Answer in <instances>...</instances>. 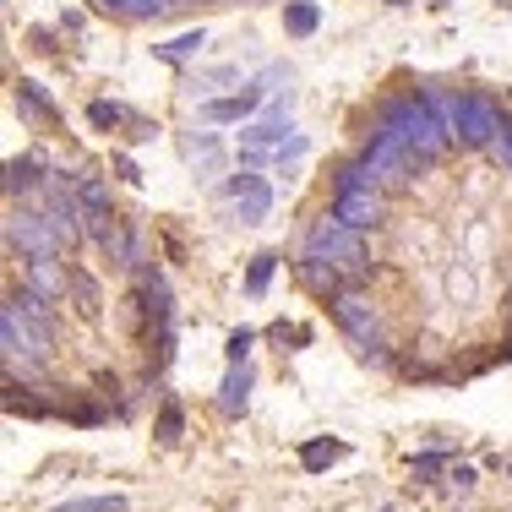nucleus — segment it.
<instances>
[{
  "label": "nucleus",
  "mask_w": 512,
  "mask_h": 512,
  "mask_svg": "<svg viewBox=\"0 0 512 512\" xmlns=\"http://www.w3.org/2000/svg\"><path fill=\"white\" fill-rule=\"evenodd\" d=\"M28 186H39V158H11L6 164V191L17 197V191H28Z\"/></svg>",
  "instance_id": "nucleus-18"
},
{
  "label": "nucleus",
  "mask_w": 512,
  "mask_h": 512,
  "mask_svg": "<svg viewBox=\"0 0 512 512\" xmlns=\"http://www.w3.org/2000/svg\"><path fill=\"white\" fill-rule=\"evenodd\" d=\"M273 267H278V256H256V262H251V273H246V295H262V289L267 284H273Z\"/></svg>",
  "instance_id": "nucleus-23"
},
{
  "label": "nucleus",
  "mask_w": 512,
  "mask_h": 512,
  "mask_svg": "<svg viewBox=\"0 0 512 512\" xmlns=\"http://www.w3.org/2000/svg\"><path fill=\"white\" fill-rule=\"evenodd\" d=\"M66 289H71V300H77L82 316H99V311H104V289H99V278H93V273L66 267Z\"/></svg>",
  "instance_id": "nucleus-10"
},
{
  "label": "nucleus",
  "mask_w": 512,
  "mask_h": 512,
  "mask_svg": "<svg viewBox=\"0 0 512 512\" xmlns=\"http://www.w3.org/2000/svg\"><path fill=\"white\" fill-rule=\"evenodd\" d=\"M0 349H6V371H17L22 365V376H33L44 365V355H50V327L44 322H33L22 306H0Z\"/></svg>",
  "instance_id": "nucleus-2"
},
{
  "label": "nucleus",
  "mask_w": 512,
  "mask_h": 512,
  "mask_svg": "<svg viewBox=\"0 0 512 512\" xmlns=\"http://www.w3.org/2000/svg\"><path fill=\"white\" fill-rule=\"evenodd\" d=\"M316 22H322V11H316L311 0H295V6H284V28L295 33V39H311Z\"/></svg>",
  "instance_id": "nucleus-15"
},
{
  "label": "nucleus",
  "mask_w": 512,
  "mask_h": 512,
  "mask_svg": "<svg viewBox=\"0 0 512 512\" xmlns=\"http://www.w3.org/2000/svg\"><path fill=\"white\" fill-rule=\"evenodd\" d=\"M251 344H256V333H251V327H240V333H229V349H224V355H229V365H246Z\"/></svg>",
  "instance_id": "nucleus-25"
},
{
  "label": "nucleus",
  "mask_w": 512,
  "mask_h": 512,
  "mask_svg": "<svg viewBox=\"0 0 512 512\" xmlns=\"http://www.w3.org/2000/svg\"><path fill=\"white\" fill-rule=\"evenodd\" d=\"M376 131H393L414 164H436L442 148L453 142L442 99H431V93H398V99H387L382 109H376Z\"/></svg>",
  "instance_id": "nucleus-1"
},
{
  "label": "nucleus",
  "mask_w": 512,
  "mask_h": 512,
  "mask_svg": "<svg viewBox=\"0 0 512 512\" xmlns=\"http://www.w3.org/2000/svg\"><path fill=\"white\" fill-rule=\"evenodd\" d=\"M344 458V442H306L300 447V463L306 469H327V463H338Z\"/></svg>",
  "instance_id": "nucleus-20"
},
{
  "label": "nucleus",
  "mask_w": 512,
  "mask_h": 512,
  "mask_svg": "<svg viewBox=\"0 0 512 512\" xmlns=\"http://www.w3.org/2000/svg\"><path fill=\"white\" fill-rule=\"evenodd\" d=\"M327 306H333V322L365 349V360H376V365L387 360V355H382V322H376V306H371V300L355 295V289H338Z\"/></svg>",
  "instance_id": "nucleus-5"
},
{
  "label": "nucleus",
  "mask_w": 512,
  "mask_h": 512,
  "mask_svg": "<svg viewBox=\"0 0 512 512\" xmlns=\"http://www.w3.org/2000/svg\"><path fill=\"white\" fill-rule=\"evenodd\" d=\"M507 474H512V469H507Z\"/></svg>",
  "instance_id": "nucleus-30"
},
{
  "label": "nucleus",
  "mask_w": 512,
  "mask_h": 512,
  "mask_svg": "<svg viewBox=\"0 0 512 512\" xmlns=\"http://www.w3.org/2000/svg\"><path fill=\"white\" fill-rule=\"evenodd\" d=\"M28 289H39V295H60L66 289V267H60V256H33L28 262Z\"/></svg>",
  "instance_id": "nucleus-12"
},
{
  "label": "nucleus",
  "mask_w": 512,
  "mask_h": 512,
  "mask_svg": "<svg viewBox=\"0 0 512 512\" xmlns=\"http://www.w3.org/2000/svg\"><path fill=\"white\" fill-rule=\"evenodd\" d=\"M88 120H93V131H115V126H126V109H120V104H109V99H93L88 104Z\"/></svg>",
  "instance_id": "nucleus-19"
},
{
  "label": "nucleus",
  "mask_w": 512,
  "mask_h": 512,
  "mask_svg": "<svg viewBox=\"0 0 512 512\" xmlns=\"http://www.w3.org/2000/svg\"><path fill=\"white\" fill-rule=\"evenodd\" d=\"M442 463H447V453H420V458H414V480H431Z\"/></svg>",
  "instance_id": "nucleus-27"
},
{
  "label": "nucleus",
  "mask_w": 512,
  "mask_h": 512,
  "mask_svg": "<svg viewBox=\"0 0 512 512\" xmlns=\"http://www.w3.org/2000/svg\"><path fill=\"white\" fill-rule=\"evenodd\" d=\"M6 246L22 251L28 262H33V256H60V251H66L44 213H11L6 218Z\"/></svg>",
  "instance_id": "nucleus-6"
},
{
  "label": "nucleus",
  "mask_w": 512,
  "mask_h": 512,
  "mask_svg": "<svg viewBox=\"0 0 512 512\" xmlns=\"http://www.w3.org/2000/svg\"><path fill=\"white\" fill-rule=\"evenodd\" d=\"M180 431H186V409H180V398H164L153 436H158V442H180Z\"/></svg>",
  "instance_id": "nucleus-17"
},
{
  "label": "nucleus",
  "mask_w": 512,
  "mask_h": 512,
  "mask_svg": "<svg viewBox=\"0 0 512 512\" xmlns=\"http://www.w3.org/2000/svg\"><path fill=\"white\" fill-rule=\"evenodd\" d=\"M109 17H126V22H142V17H158L169 0H99Z\"/></svg>",
  "instance_id": "nucleus-16"
},
{
  "label": "nucleus",
  "mask_w": 512,
  "mask_h": 512,
  "mask_svg": "<svg viewBox=\"0 0 512 512\" xmlns=\"http://www.w3.org/2000/svg\"><path fill=\"white\" fill-rule=\"evenodd\" d=\"M115 175H120V180H142V175H137V164H131V158H115Z\"/></svg>",
  "instance_id": "nucleus-29"
},
{
  "label": "nucleus",
  "mask_w": 512,
  "mask_h": 512,
  "mask_svg": "<svg viewBox=\"0 0 512 512\" xmlns=\"http://www.w3.org/2000/svg\"><path fill=\"white\" fill-rule=\"evenodd\" d=\"M224 191H229V202H235L240 224H262L267 207H273V191H267V180H262V175H251V169L229 175V180H224Z\"/></svg>",
  "instance_id": "nucleus-7"
},
{
  "label": "nucleus",
  "mask_w": 512,
  "mask_h": 512,
  "mask_svg": "<svg viewBox=\"0 0 512 512\" xmlns=\"http://www.w3.org/2000/svg\"><path fill=\"white\" fill-rule=\"evenodd\" d=\"M246 393H251V371H246V365H235V371L224 376V398H218V404H224V414H240V409H246Z\"/></svg>",
  "instance_id": "nucleus-14"
},
{
  "label": "nucleus",
  "mask_w": 512,
  "mask_h": 512,
  "mask_svg": "<svg viewBox=\"0 0 512 512\" xmlns=\"http://www.w3.org/2000/svg\"><path fill=\"white\" fill-rule=\"evenodd\" d=\"M300 278H306L316 295H327V300H333L338 289H344V273H338L333 262H316V256H300Z\"/></svg>",
  "instance_id": "nucleus-13"
},
{
  "label": "nucleus",
  "mask_w": 512,
  "mask_h": 512,
  "mask_svg": "<svg viewBox=\"0 0 512 512\" xmlns=\"http://www.w3.org/2000/svg\"><path fill=\"white\" fill-rule=\"evenodd\" d=\"M300 256H316V262H333L344 278H360V273H365V240H360V229L338 224L333 213H322V218L311 224L306 251H300Z\"/></svg>",
  "instance_id": "nucleus-3"
},
{
  "label": "nucleus",
  "mask_w": 512,
  "mask_h": 512,
  "mask_svg": "<svg viewBox=\"0 0 512 512\" xmlns=\"http://www.w3.org/2000/svg\"><path fill=\"white\" fill-rule=\"evenodd\" d=\"M453 485H458V491H469V485H474V469H469V463H458V469H453Z\"/></svg>",
  "instance_id": "nucleus-28"
},
{
  "label": "nucleus",
  "mask_w": 512,
  "mask_h": 512,
  "mask_svg": "<svg viewBox=\"0 0 512 512\" xmlns=\"http://www.w3.org/2000/svg\"><path fill=\"white\" fill-rule=\"evenodd\" d=\"M327 213H333L338 224H349V229H360V235H365V229L382 218V197H376V186L371 191H338Z\"/></svg>",
  "instance_id": "nucleus-9"
},
{
  "label": "nucleus",
  "mask_w": 512,
  "mask_h": 512,
  "mask_svg": "<svg viewBox=\"0 0 512 512\" xmlns=\"http://www.w3.org/2000/svg\"><path fill=\"white\" fill-rule=\"evenodd\" d=\"M251 109H256V93H240V99H213L207 115L213 120H240V115H251Z\"/></svg>",
  "instance_id": "nucleus-22"
},
{
  "label": "nucleus",
  "mask_w": 512,
  "mask_h": 512,
  "mask_svg": "<svg viewBox=\"0 0 512 512\" xmlns=\"http://www.w3.org/2000/svg\"><path fill=\"white\" fill-rule=\"evenodd\" d=\"M44 218H50V229L60 235V246H71V240L82 235V197H71L66 180H55L50 197H44Z\"/></svg>",
  "instance_id": "nucleus-8"
},
{
  "label": "nucleus",
  "mask_w": 512,
  "mask_h": 512,
  "mask_svg": "<svg viewBox=\"0 0 512 512\" xmlns=\"http://www.w3.org/2000/svg\"><path fill=\"white\" fill-rule=\"evenodd\" d=\"M491 153H496V164H502V169H512V120H502V131H496Z\"/></svg>",
  "instance_id": "nucleus-26"
},
{
  "label": "nucleus",
  "mask_w": 512,
  "mask_h": 512,
  "mask_svg": "<svg viewBox=\"0 0 512 512\" xmlns=\"http://www.w3.org/2000/svg\"><path fill=\"white\" fill-rule=\"evenodd\" d=\"M126 502H120V496H82V502H66L60 512H120Z\"/></svg>",
  "instance_id": "nucleus-24"
},
{
  "label": "nucleus",
  "mask_w": 512,
  "mask_h": 512,
  "mask_svg": "<svg viewBox=\"0 0 512 512\" xmlns=\"http://www.w3.org/2000/svg\"><path fill=\"white\" fill-rule=\"evenodd\" d=\"M442 115H447V126H453V142H463V148H491L496 131H502V109L491 99H480V93H453V99H442Z\"/></svg>",
  "instance_id": "nucleus-4"
},
{
  "label": "nucleus",
  "mask_w": 512,
  "mask_h": 512,
  "mask_svg": "<svg viewBox=\"0 0 512 512\" xmlns=\"http://www.w3.org/2000/svg\"><path fill=\"white\" fill-rule=\"evenodd\" d=\"M17 109H22L28 120H39V126H55V120H60V109L50 104V93H44L39 82H28V77L17 82Z\"/></svg>",
  "instance_id": "nucleus-11"
},
{
  "label": "nucleus",
  "mask_w": 512,
  "mask_h": 512,
  "mask_svg": "<svg viewBox=\"0 0 512 512\" xmlns=\"http://www.w3.org/2000/svg\"><path fill=\"white\" fill-rule=\"evenodd\" d=\"M197 50H202V28L197 33H180V39H169V44H158V60H175V66H180V60H191Z\"/></svg>",
  "instance_id": "nucleus-21"
}]
</instances>
